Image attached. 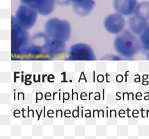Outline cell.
<instances>
[{"mask_svg":"<svg viewBox=\"0 0 149 139\" xmlns=\"http://www.w3.org/2000/svg\"><path fill=\"white\" fill-rule=\"evenodd\" d=\"M37 12L30 6L22 5L18 8L15 20L19 25L29 28L34 24L37 18Z\"/></svg>","mask_w":149,"mask_h":139,"instance_id":"obj_1","label":"cell"},{"mask_svg":"<svg viewBox=\"0 0 149 139\" xmlns=\"http://www.w3.org/2000/svg\"><path fill=\"white\" fill-rule=\"evenodd\" d=\"M46 29L50 34L59 37H67L70 31L69 25L67 22L56 18L51 19L48 21Z\"/></svg>","mask_w":149,"mask_h":139,"instance_id":"obj_2","label":"cell"},{"mask_svg":"<svg viewBox=\"0 0 149 139\" xmlns=\"http://www.w3.org/2000/svg\"><path fill=\"white\" fill-rule=\"evenodd\" d=\"M54 6V0H37L34 4L30 6L34 8L37 13L46 16L52 12Z\"/></svg>","mask_w":149,"mask_h":139,"instance_id":"obj_3","label":"cell"},{"mask_svg":"<svg viewBox=\"0 0 149 139\" xmlns=\"http://www.w3.org/2000/svg\"><path fill=\"white\" fill-rule=\"evenodd\" d=\"M37 1V0H20L22 3L28 6H31Z\"/></svg>","mask_w":149,"mask_h":139,"instance_id":"obj_4","label":"cell"},{"mask_svg":"<svg viewBox=\"0 0 149 139\" xmlns=\"http://www.w3.org/2000/svg\"><path fill=\"white\" fill-rule=\"evenodd\" d=\"M70 1H72L73 3H77V2H81V1H82L83 0H70Z\"/></svg>","mask_w":149,"mask_h":139,"instance_id":"obj_5","label":"cell"}]
</instances>
